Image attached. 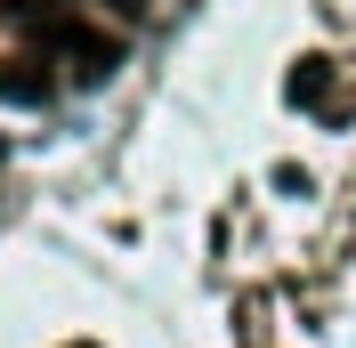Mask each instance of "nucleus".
Instances as JSON below:
<instances>
[{
  "instance_id": "obj_4",
  "label": "nucleus",
  "mask_w": 356,
  "mask_h": 348,
  "mask_svg": "<svg viewBox=\"0 0 356 348\" xmlns=\"http://www.w3.org/2000/svg\"><path fill=\"white\" fill-rule=\"evenodd\" d=\"M106 8L113 17H146V0H106Z\"/></svg>"
},
{
  "instance_id": "obj_3",
  "label": "nucleus",
  "mask_w": 356,
  "mask_h": 348,
  "mask_svg": "<svg viewBox=\"0 0 356 348\" xmlns=\"http://www.w3.org/2000/svg\"><path fill=\"white\" fill-rule=\"evenodd\" d=\"M284 97L291 106H324V97H332V57H300L291 81H284Z\"/></svg>"
},
{
  "instance_id": "obj_2",
  "label": "nucleus",
  "mask_w": 356,
  "mask_h": 348,
  "mask_svg": "<svg viewBox=\"0 0 356 348\" xmlns=\"http://www.w3.org/2000/svg\"><path fill=\"white\" fill-rule=\"evenodd\" d=\"M0 97H8V106H49V97H57V81H49L33 57H8V65H0Z\"/></svg>"
},
{
  "instance_id": "obj_5",
  "label": "nucleus",
  "mask_w": 356,
  "mask_h": 348,
  "mask_svg": "<svg viewBox=\"0 0 356 348\" xmlns=\"http://www.w3.org/2000/svg\"><path fill=\"white\" fill-rule=\"evenodd\" d=\"M65 348H97V340H65Z\"/></svg>"
},
{
  "instance_id": "obj_1",
  "label": "nucleus",
  "mask_w": 356,
  "mask_h": 348,
  "mask_svg": "<svg viewBox=\"0 0 356 348\" xmlns=\"http://www.w3.org/2000/svg\"><path fill=\"white\" fill-rule=\"evenodd\" d=\"M8 17H17L24 33H41V49L73 57L81 73H113V65H122V41H113V33H97V24H81V17H65V8H41V0H8Z\"/></svg>"
}]
</instances>
